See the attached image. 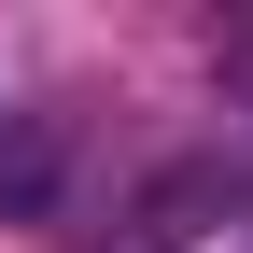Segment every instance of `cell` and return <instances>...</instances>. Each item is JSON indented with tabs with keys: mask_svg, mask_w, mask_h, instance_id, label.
Listing matches in <instances>:
<instances>
[{
	"mask_svg": "<svg viewBox=\"0 0 253 253\" xmlns=\"http://www.w3.org/2000/svg\"><path fill=\"white\" fill-rule=\"evenodd\" d=\"M0 183H14V197H42V141H28L14 113H0Z\"/></svg>",
	"mask_w": 253,
	"mask_h": 253,
	"instance_id": "obj_1",
	"label": "cell"
}]
</instances>
